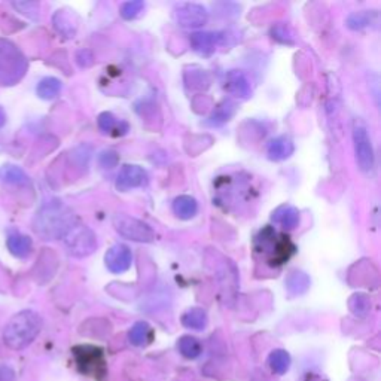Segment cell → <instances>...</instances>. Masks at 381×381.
<instances>
[{
    "instance_id": "obj_3",
    "label": "cell",
    "mask_w": 381,
    "mask_h": 381,
    "mask_svg": "<svg viewBox=\"0 0 381 381\" xmlns=\"http://www.w3.org/2000/svg\"><path fill=\"white\" fill-rule=\"evenodd\" d=\"M255 250L267 258L270 267H280L292 258L296 247L286 234H279L271 227H265L255 238Z\"/></svg>"
},
{
    "instance_id": "obj_33",
    "label": "cell",
    "mask_w": 381,
    "mask_h": 381,
    "mask_svg": "<svg viewBox=\"0 0 381 381\" xmlns=\"http://www.w3.org/2000/svg\"><path fill=\"white\" fill-rule=\"evenodd\" d=\"M273 38L275 41H279L282 43H292V36H289V30H287L285 26H279L273 29Z\"/></svg>"
},
{
    "instance_id": "obj_18",
    "label": "cell",
    "mask_w": 381,
    "mask_h": 381,
    "mask_svg": "<svg viewBox=\"0 0 381 381\" xmlns=\"http://www.w3.org/2000/svg\"><path fill=\"white\" fill-rule=\"evenodd\" d=\"M273 221L280 224L286 231H292L299 225L301 221V213L292 206H282L273 213Z\"/></svg>"
},
{
    "instance_id": "obj_7",
    "label": "cell",
    "mask_w": 381,
    "mask_h": 381,
    "mask_svg": "<svg viewBox=\"0 0 381 381\" xmlns=\"http://www.w3.org/2000/svg\"><path fill=\"white\" fill-rule=\"evenodd\" d=\"M112 224L121 237L137 241V243H151L155 238V233L151 227L129 215H115Z\"/></svg>"
},
{
    "instance_id": "obj_6",
    "label": "cell",
    "mask_w": 381,
    "mask_h": 381,
    "mask_svg": "<svg viewBox=\"0 0 381 381\" xmlns=\"http://www.w3.org/2000/svg\"><path fill=\"white\" fill-rule=\"evenodd\" d=\"M63 240L69 255H72L75 258L89 257L91 253L97 249L96 234L92 233L88 227L79 222L69 231Z\"/></svg>"
},
{
    "instance_id": "obj_2",
    "label": "cell",
    "mask_w": 381,
    "mask_h": 381,
    "mask_svg": "<svg viewBox=\"0 0 381 381\" xmlns=\"http://www.w3.org/2000/svg\"><path fill=\"white\" fill-rule=\"evenodd\" d=\"M42 329V319L31 310L20 311L10 319L3 331V341L9 349L22 350L30 345Z\"/></svg>"
},
{
    "instance_id": "obj_16",
    "label": "cell",
    "mask_w": 381,
    "mask_h": 381,
    "mask_svg": "<svg viewBox=\"0 0 381 381\" xmlns=\"http://www.w3.org/2000/svg\"><path fill=\"white\" fill-rule=\"evenodd\" d=\"M295 151L294 142L291 137L287 136H279L273 138L267 148V155L271 161H283L289 158Z\"/></svg>"
},
{
    "instance_id": "obj_32",
    "label": "cell",
    "mask_w": 381,
    "mask_h": 381,
    "mask_svg": "<svg viewBox=\"0 0 381 381\" xmlns=\"http://www.w3.org/2000/svg\"><path fill=\"white\" fill-rule=\"evenodd\" d=\"M99 163L101 167H105V168H113L115 166L118 164V154L115 151L101 152L100 158H99Z\"/></svg>"
},
{
    "instance_id": "obj_21",
    "label": "cell",
    "mask_w": 381,
    "mask_h": 381,
    "mask_svg": "<svg viewBox=\"0 0 381 381\" xmlns=\"http://www.w3.org/2000/svg\"><path fill=\"white\" fill-rule=\"evenodd\" d=\"M285 286H286V291L289 292V295H292V296L303 295L308 291V287H310V277L303 271L294 270L287 274L286 280H285Z\"/></svg>"
},
{
    "instance_id": "obj_30",
    "label": "cell",
    "mask_w": 381,
    "mask_h": 381,
    "mask_svg": "<svg viewBox=\"0 0 381 381\" xmlns=\"http://www.w3.org/2000/svg\"><path fill=\"white\" fill-rule=\"evenodd\" d=\"M145 8V3L142 2V0H133V2H125L122 3L121 9H120V14L124 20H134L138 14L142 13Z\"/></svg>"
},
{
    "instance_id": "obj_25",
    "label": "cell",
    "mask_w": 381,
    "mask_h": 381,
    "mask_svg": "<svg viewBox=\"0 0 381 381\" xmlns=\"http://www.w3.org/2000/svg\"><path fill=\"white\" fill-rule=\"evenodd\" d=\"M268 366L277 375H283L291 368V356L286 350H274L268 356Z\"/></svg>"
},
{
    "instance_id": "obj_34",
    "label": "cell",
    "mask_w": 381,
    "mask_h": 381,
    "mask_svg": "<svg viewBox=\"0 0 381 381\" xmlns=\"http://www.w3.org/2000/svg\"><path fill=\"white\" fill-rule=\"evenodd\" d=\"M6 112L3 110V108H0V129H3L6 124Z\"/></svg>"
},
{
    "instance_id": "obj_20",
    "label": "cell",
    "mask_w": 381,
    "mask_h": 381,
    "mask_svg": "<svg viewBox=\"0 0 381 381\" xmlns=\"http://www.w3.org/2000/svg\"><path fill=\"white\" fill-rule=\"evenodd\" d=\"M378 22L380 17L377 10H362V13H353L347 17V27L352 30L377 27Z\"/></svg>"
},
{
    "instance_id": "obj_27",
    "label": "cell",
    "mask_w": 381,
    "mask_h": 381,
    "mask_svg": "<svg viewBox=\"0 0 381 381\" xmlns=\"http://www.w3.org/2000/svg\"><path fill=\"white\" fill-rule=\"evenodd\" d=\"M55 29L59 30L66 38H73L76 33V24L72 21V15L67 14V10H59L52 18Z\"/></svg>"
},
{
    "instance_id": "obj_4",
    "label": "cell",
    "mask_w": 381,
    "mask_h": 381,
    "mask_svg": "<svg viewBox=\"0 0 381 381\" xmlns=\"http://www.w3.org/2000/svg\"><path fill=\"white\" fill-rule=\"evenodd\" d=\"M29 69L26 55L15 43L0 39V87L17 85Z\"/></svg>"
},
{
    "instance_id": "obj_12",
    "label": "cell",
    "mask_w": 381,
    "mask_h": 381,
    "mask_svg": "<svg viewBox=\"0 0 381 381\" xmlns=\"http://www.w3.org/2000/svg\"><path fill=\"white\" fill-rule=\"evenodd\" d=\"M222 41L221 33L215 31H195L191 34V48L200 55H210Z\"/></svg>"
},
{
    "instance_id": "obj_8",
    "label": "cell",
    "mask_w": 381,
    "mask_h": 381,
    "mask_svg": "<svg viewBox=\"0 0 381 381\" xmlns=\"http://www.w3.org/2000/svg\"><path fill=\"white\" fill-rule=\"evenodd\" d=\"M353 143L356 161L364 173H371L375 166V155L371 137L368 134L366 127L361 122H356L353 127Z\"/></svg>"
},
{
    "instance_id": "obj_15",
    "label": "cell",
    "mask_w": 381,
    "mask_h": 381,
    "mask_svg": "<svg viewBox=\"0 0 381 381\" xmlns=\"http://www.w3.org/2000/svg\"><path fill=\"white\" fill-rule=\"evenodd\" d=\"M97 125L103 134H110V136H124L129 133V124L125 121L118 120L110 112H103L100 113V117L97 120Z\"/></svg>"
},
{
    "instance_id": "obj_28",
    "label": "cell",
    "mask_w": 381,
    "mask_h": 381,
    "mask_svg": "<svg viewBox=\"0 0 381 381\" xmlns=\"http://www.w3.org/2000/svg\"><path fill=\"white\" fill-rule=\"evenodd\" d=\"M236 110V105L233 101H224L222 105H219L215 112L212 113V117L209 118V124L210 125H222L225 124L231 117L234 115Z\"/></svg>"
},
{
    "instance_id": "obj_13",
    "label": "cell",
    "mask_w": 381,
    "mask_h": 381,
    "mask_svg": "<svg viewBox=\"0 0 381 381\" xmlns=\"http://www.w3.org/2000/svg\"><path fill=\"white\" fill-rule=\"evenodd\" d=\"M224 88L229 92V94H233L234 97L243 99V100L249 99L252 96L250 82L245 76V73L240 72V71H231L225 75Z\"/></svg>"
},
{
    "instance_id": "obj_14",
    "label": "cell",
    "mask_w": 381,
    "mask_h": 381,
    "mask_svg": "<svg viewBox=\"0 0 381 381\" xmlns=\"http://www.w3.org/2000/svg\"><path fill=\"white\" fill-rule=\"evenodd\" d=\"M6 246L10 252V255H14L18 259H26L30 257L33 250V241L29 236H24L18 233V231H9L6 238Z\"/></svg>"
},
{
    "instance_id": "obj_23",
    "label": "cell",
    "mask_w": 381,
    "mask_h": 381,
    "mask_svg": "<svg viewBox=\"0 0 381 381\" xmlns=\"http://www.w3.org/2000/svg\"><path fill=\"white\" fill-rule=\"evenodd\" d=\"M207 323H209V317L203 308H191L185 311L182 316V325L192 331H203L206 329Z\"/></svg>"
},
{
    "instance_id": "obj_10",
    "label": "cell",
    "mask_w": 381,
    "mask_h": 381,
    "mask_svg": "<svg viewBox=\"0 0 381 381\" xmlns=\"http://www.w3.org/2000/svg\"><path fill=\"white\" fill-rule=\"evenodd\" d=\"M149 182V176L146 170L136 164H125L117 178V189L121 192H127L134 188L146 187Z\"/></svg>"
},
{
    "instance_id": "obj_24",
    "label": "cell",
    "mask_w": 381,
    "mask_h": 381,
    "mask_svg": "<svg viewBox=\"0 0 381 381\" xmlns=\"http://www.w3.org/2000/svg\"><path fill=\"white\" fill-rule=\"evenodd\" d=\"M62 80L57 79L54 76H46L39 80V84L36 87V94L42 100H54L57 96L62 92Z\"/></svg>"
},
{
    "instance_id": "obj_26",
    "label": "cell",
    "mask_w": 381,
    "mask_h": 381,
    "mask_svg": "<svg viewBox=\"0 0 381 381\" xmlns=\"http://www.w3.org/2000/svg\"><path fill=\"white\" fill-rule=\"evenodd\" d=\"M178 349L187 359H197L203 352V345L195 337L185 336L178 341Z\"/></svg>"
},
{
    "instance_id": "obj_17",
    "label": "cell",
    "mask_w": 381,
    "mask_h": 381,
    "mask_svg": "<svg viewBox=\"0 0 381 381\" xmlns=\"http://www.w3.org/2000/svg\"><path fill=\"white\" fill-rule=\"evenodd\" d=\"M173 213H175L182 221H189L199 213V203L191 195H179L173 201Z\"/></svg>"
},
{
    "instance_id": "obj_11",
    "label": "cell",
    "mask_w": 381,
    "mask_h": 381,
    "mask_svg": "<svg viewBox=\"0 0 381 381\" xmlns=\"http://www.w3.org/2000/svg\"><path fill=\"white\" fill-rule=\"evenodd\" d=\"M105 264L110 273L122 274L131 268L133 253L127 245H113L105 255Z\"/></svg>"
},
{
    "instance_id": "obj_29",
    "label": "cell",
    "mask_w": 381,
    "mask_h": 381,
    "mask_svg": "<svg viewBox=\"0 0 381 381\" xmlns=\"http://www.w3.org/2000/svg\"><path fill=\"white\" fill-rule=\"evenodd\" d=\"M185 80H187L188 87L191 88H207L210 84V79L207 76L204 71H197V72H191V73H185Z\"/></svg>"
},
{
    "instance_id": "obj_9",
    "label": "cell",
    "mask_w": 381,
    "mask_h": 381,
    "mask_svg": "<svg viewBox=\"0 0 381 381\" xmlns=\"http://www.w3.org/2000/svg\"><path fill=\"white\" fill-rule=\"evenodd\" d=\"M175 17L180 27L199 29L203 27L209 20V13L203 5L199 3H180L175 9Z\"/></svg>"
},
{
    "instance_id": "obj_5",
    "label": "cell",
    "mask_w": 381,
    "mask_h": 381,
    "mask_svg": "<svg viewBox=\"0 0 381 381\" xmlns=\"http://www.w3.org/2000/svg\"><path fill=\"white\" fill-rule=\"evenodd\" d=\"M73 356L76 361V366L82 374L103 378L106 375V359L105 353L96 345H76L73 347Z\"/></svg>"
},
{
    "instance_id": "obj_22",
    "label": "cell",
    "mask_w": 381,
    "mask_h": 381,
    "mask_svg": "<svg viewBox=\"0 0 381 381\" xmlns=\"http://www.w3.org/2000/svg\"><path fill=\"white\" fill-rule=\"evenodd\" d=\"M0 180L9 185H17V187H29L30 185V178L27 176V173L14 164L0 167Z\"/></svg>"
},
{
    "instance_id": "obj_19",
    "label": "cell",
    "mask_w": 381,
    "mask_h": 381,
    "mask_svg": "<svg viewBox=\"0 0 381 381\" xmlns=\"http://www.w3.org/2000/svg\"><path fill=\"white\" fill-rule=\"evenodd\" d=\"M129 340L136 347H146L154 340V331L146 322H136L129 332Z\"/></svg>"
},
{
    "instance_id": "obj_1",
    "label": "cell",
    "mask_w": 381,
    "mask_h": 381,
    "mask_svg": "<svg viewBox=\"0 0 381 381\" xmlns=\"http://www.w3.org/2000/svg\"><path fill=\"white\" fill-rule=\"evenodd\" d=\"M78 224V217L71 207L54 200L43 204L33 219V231L43 240H59Z\"/></svg>"
},
{
    "instance_id": "obj_31",
    "label": "cell",
    "mask_w": 381,
    "mask_h": 381,
    "mask_svg": "<svg viewBox=\"0 0 381 381\" xmlns=\"http://www.w3.org/2000/svg\"><path fill=\"white\" fill-rule=\"evenodd\" d=\"M350 307L352 310L354 311L356 315H359V316H365L368 313V310L369 307H371V303H369V298L366 295H354L353 299L350 301Z\"/></svg>"
}]
</instances>
